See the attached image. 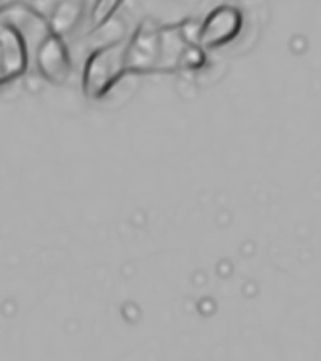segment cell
Instances as JSON below:
<instances>
[{"mask_svg":"<svg viewBox=\"0 0 321 361\" xmlns=\"http://www.w3.org/2000/svg\"><path fill=\"white\" fill-rule=\"evenodd\" d=\"M128 41H112L101 44L91 52L83 64L82 87L83 95L91 101L105 99L128 74Z\"/></svg>","mask_w":321,"mask_h":361,"instance_id":"6da1fadb","label":"cell"},{"mask_svg":"<svg viewBox=\"0 0 321 361\" xmlns=\"http://www.w3.org/2000/svg\"><path fill=\"white\" fill-rule=\"evenodd\" d=\"M161 30L153 20H143L128 39V74L161 72Z\"/></svg>","mask_w":321,"mask_h":361,"instance_id":"7a4b0ae2","label":"cell"},{"mask_svg":"<svg viewBox=\"0 0 321 361\" xmlns=\"http://www.w3.org/2000/svg\"><path fill=\"white\" fill-rule=\"evenodd\" d=\"M30 68V43L14 23L0 18V85L22 78Z\"/></svg>","mask_w":321,"mask_h":361,"instance_id":"3957f363","label":"cell"},{"mask_svg":"<svg viewBox=\"0 0 321 361\" xmlns=\"http://www.w3.org/2000/svg\"><path fill=\"white\" fill-rule=\"evenodd\" d=\"M244 27V14L242 10L231 4H221L211 10L202 22V35L200 44L205 51L221 49L238 37Z\"/></svg>","mask_w":321,"mask_h":361,"instance_id":"277c9868","label":"cell"},{"mask_svg":"<svg viewBox=\"0 0 321 361\" xmlns=\"http://www.w3.org/2000/svg\"><path fill=\"white\" fill-rule=\"evenodd\" d=\"M35 66H37L39 74L43 75L49 83H54V85L66 83L70 74H72L74 62H72L64 37L54 35L49 31L45 37L37 43Z\"/></svg>","mask_w":321,"mask_h":361,"instance_id":"5b68a950","label":"cell"},{"mask_svg":"<svg viewBox=\"0 0 321 361\" xmlns=\"http://www.w3.org/2000/svg\"><path fill=\"white\" fill-rule=\"evenodd\" d=\"M83 14H85L83 0H59L47 20L49 31L60 37H66L68 33H72L80 25Z\"/></svg>","mask_w":321,"mask_h":361,"instance_id":"8992f818","label":"cell"},{"mask_svg":"<svg viewBox=\"0 0 321 361\" xmlns=\"http://www.w3.org/2000/svg\"><path fill=\"white\" fill-rule=\"evenodd\" d=\"M188 43L180 33L178 23L164 25L161 30V72H176L182 52Z\"/></svg>","mask_w":321,"mask_h":361,"instance_id":"52a82bcc","label":"cell"},{"mask_svg":"<svg viewBox=\"0 0 321 361\" xmlns=\"http://www.w3.org/2000/svg\"><path fill=\"white\" fill-rule=\"evenodd\" d=\"M122 4H124V0H95L90 12L91 31L101 30L107 23L112 22Z\"/></svg>","mask_w":321,"mask_h":361,"instance_id":"ba28073f","label":"cell"},{"mask_svg":"<svg viewBox=\"0 0 321 361\" xmlns=\"http://www.w3.org/2000/svg\"><path fill=\"white\" fill-rule=\"evenodd\" d=\"M207 66V52L202 44H188L180 56L178 70L182 72H200Z\"/></svg>","mask_w":321,"mask_h":361,"instance_id":"9c48e42d","label":"cell"},{"mask_svg":"<svg viewBox=\"0 0 321 361\" xmlns=\"http://www.w3.org/2000/svg\"><path fill=\"white\" fill-rule=\"evenodd\" d=\"M12 2H16V0H0V14H2V10H4L8 4H12Z\"/></svg>","mask_w":321,"mask_h":361,"instance_id":"30bf717a","label":"cell"}]
</instances>
